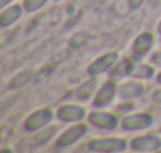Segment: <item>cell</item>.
<instances>
[{
	"mask_svg": "<svg viewBox=\"0 0 161 153\" xmlns=\"http://www.w3.org/2000/svg\"><path fill=\"white\" fill-rule=\"evenodd\" d=\"M126 147V142L122 139H100L92 140L89 144V148L93 151H120Z\"/></svg>",
	"mask_w": 161,
	"mask_h": 153,
	"instance_id": "cell-1",
	"label": "cell"
},
{
	"mask_svg": "<svg viewBox=\"0 0 161 153\" xmlns=\"http://www.w3.org/2000/svg\"><path fill=\"white\" fill-rule=\"evenodd\" d=\"M131 147L136 151H155L161 147V140L155 136H142L133 139Z\"/></svg>",
	"mask_w": 161,
	"mask_h": 153,
	"instance_id": "cell-2",
	"label": "cell"
},
{
	"mask_svg": "<svg viewBox=\"0 0 161 153\" xmlns=\"http://www.w3.org/2000/svg\"><path fill=\"white\" fill-rule=\"evenodd\" d=\"M51 118H52V112H51L49 109H41V111L32 114V115L25 120V129H29V131L38 129V128L44 126Z\"/></svg>",
	"mask_w": 161,
	"mask_h": 153,
	"instance_id": "cell-3",
	"label": "cell"
},
{
	"mask_svg": "<svg viewBox=\"0 0 161 153\" xmlns=\"http://www.w3.org/2000/svg\"><path fill=\"white\" fill-rule=\"evenodd\" d=\"M152 125V117L147 114H137L131 117L123 118V128L125 129H142Z\"/></svg>",
	"mask_w": 161,
	"mask_h": 153,
	"instance_id": "cell-4",
	"label": "cell"
},
{
	"mask_svg": "<svg viewBox=\"0 0 161 153\" xmlns=\"http://www.w3.org/2000/svg\"><path fill=\"white\" fill-rule=\"evenodd\" d=\"M117 60V54L115 52H111V54H106V55H103L101 58H98V60H95L90 66H89V73L90 74H100V73H103V71H106V69H109L111 68V65L114 63Z\"/></svg>",
	"mask_w": 161,
	"mask_h": 153,
	"instance_id": "cell-5",
	"label": "cell"
},
{
	"mask_svg": "<svg viewBox=\"0 0 161 153\" xmlns=\"http://www.w3.org/2000/svg\"><path fill=\"white\" fill-rule=\"evenodd\" d=\"M86 133V126L84 125H76L74 128L68 129L66 133H63V136L57 140V147L62 148V147H66L69 144H73L74 140H77L79 137H82Z\"/></svg>",
	"mask_w": 161,
	"mask_h": 153,
	"instance_id": "cell-6",
	"label": "cell"
},
{
	"mask_svg": "<svg viewBox=\"0 0 161 153\" xmlns=\"http://www.w3.org/2000/svg\"><path fill=\"white\" fill-rule=\"evenodd\" d=\"M90 122L98 126V128H104V129H112L117 125V120L114 115L106 114V112H93L90 114Z\"/></svg>",
	"mask_w": 161,
	"mask_h": 153,
	"instance_id": "cell-7",
	"label": "cell"
},
{
	"mask_svg": "<svg viewBox=\"0 0 161 153\" xmlns=\"http://www.w3.org/2000/svg\"><path fill=\"white\" fill-rule=\"evenodd\" d=\"M58 117L65 122L80 120L84 117V109L79 107V106H62L58 109Z\"/></svg>",
	"mask_w": 161,
	"mask_h": 153,
	"instance_id": "cell-8",
	"label": "cell"
},
{
	"mask_svg": "<svg viewBox=\"0 0 161 153\" xmlns=\"http://www.w3.org/2000/svg\"><path fill=\"white\" fill-rule=\"evenodd\" d=\"M152 43H153L152 35H150V33H142V35L136 40V43H134V54H136V58H141V55L145 54V52L150 49Z\"/></svg>",
	"mask_w": 161,
	"mask_h": 153,
	"instance_id": "cell-9",
	"label": "cell"
},
{
	"mask_svg": "<svg viewBox=\"0 0 161 153\" xmlns=\"http://www.w3.org/2000/svg\"><path fill=\"white\" fill-rule=\"evenodd\" d=\"M114 92H115L114 82H106L104 87L100 90V93H98V96H97V100H95V104H97V106H104V104H108V103L112 100Z\"/></svg>",
	"mask_w": 161,
	"mask_h": 153,
	"instance_id": "cell-10",
	"label": "cell"
},
{
	"mask_svg": "<svg viewBox=\"0 0 161 153\" xmlns=\"http://www.w3.org/2000/svg\"><path fill=\"white\" fill-rule=\"evenodd\" d=\"M19 16H21V8L19 7H11V8H8L7 11H3L2 14H0V25L7 27V25L13 24L16 19H19Z\"/></svg>",
	"mask_w": 161,
	"mask_h": 153,
	"instance_id": "cell-11",
	"label": "cell"
},
{
	"mask_svg": "<svg viewBox=\"0 0 161 153\" xmlns=\"http://www.w3.org/2000/svg\"><path fill=\"white\" fill-rule=\"evenodd\" d=\"M141 93H142V85H139L136 82H130V84H125L120 87V96H123V98H133Z\"/></svg>",
	"mask_w": 161,
	"mask_h": 153,
	"instance_id": "cell-12",
	"label": "cell"
},
{
	"mask_svg": "<svg viewBox=\"0 0 161 153\" xmlns=\"http://www.w3.org/2000/svg\"><path fill=\"white\" fill-rule=\"evenodd\" d=\"M95 89V81H89V82H86V84H82L77 90H76V96L79 98V100H86L90 93H92V90Z\"/></svg>",
	"mask_w": 161,
	"mask_h": 153,
	"instance_id": "cell-13",
	"label": "cell"
},
{
	"mask_svg": "<svg viewBox=\"0 0 161 153\" xmlns=\"http://www.w3.org/2000/svg\"><path fill=\"white\" fill-rule=\"evenodd\" d=\"M30 78H32V73H30V71H22V73H19L16 78L11 81V89H19V87H22L25 82L30 81Z\"/></svg>",
	"mask_w": 161,
	"mask_h": 153,
	"instance_id": "cell-14",
	"label": "cell"
},
{
	"mask_svg": "<svg viewBox=\"0 0 161 153\" xmlns=\"http://www.w3.org/2000/svg\"><path fill=\"white\" fill-rule=\"evenodd\" d=\"M130 69H131V62H130V60H123V62L112 71V78H122V76L131 73Z\"/></svg>",
	"mask_w": 161,
	"mask_h": 153,
	"instance_id": "cell-15",
	"label": "cell"
},
{
	"mask_svg": "<svg viewBox=\"0 0 161 153\" xmlns=\"http://www.w3.org/2000/svg\"><path fill=\"white\" fill-rule=\"evenodd\" d=\"M87 40H89V35H87L86 32H79V33H76V35L71 38V46H73V47H79V46L86 44Z\"/></svg>",
	"mask_w": 161,
	"mask_h": 153,
	"instance_id": "cell-16",
	"label": "cell"
},
{
	"mask_svg": "<svg viewBox=\"0 0 161 153\" xmlns=\"http://www.w3.org/2000/svg\"><path fill=\"white\" fill-rule=\"evenodd\" d=\"M134 78H139V79H144V78H150V76L153 74V69L150 68V66H139L137 68V71H133L131 73Z\"/></svg>",
	"mask_w": 161,
	"mask_h": 153,
	"instance_id": "cell-17",
	"label": "cell"
},
{
	"mask_svg": "<svg viewBox=\"0 0 161 153\" xmlns=\"http://www.w3.org/2000/svg\"><path fill=\"white\" fill-rule=\"evenodd\" d=\"M46 2H47V0H25L24 7H25L27 11H35V10L41 8Z\"/></svg>",
	"mask_w": 161,
	"mask_h": 153,
	"instance_id": "cell-18",
	"label": "cell"
},
{
	"mask_svg": "<svg viewBox=\"0 0 161 153\" xmlns=\"http://www.w3.org/2000/svg\"><path fill=\"white\" fill-rule=\"evenodd\" d=\"M54 131H55V128H49V129L43 131L40 136H36V137H35V142H36V144H41V142H44L46 139H49V137L54 134Z\"/></svg>",
	"mask_w": 161,
	"mask_h": 153,
	"instance_id": "cell-19",
	"label": "cell"
},
{
	"mask_svg": "<svg viewBox=\"0 0 161 153\" xmlns=\"http://www.w3.org/2000/svg\"><path fill=\"white\" fill-rule=\"evenodd\" d=\"M142 2H144V0H130V8H131V10H136Z\"/></svg>",
	"mask_w": 161,
	"mask_h": 153,
	"instance_id": "cell-20",
	"label": "cell"
},
{
	"mask_svg": "<svg viewBox=\"0 0 161 153\" xmlns=\"http://www.w3.org/2000/svg\"><path fill=\"white\" fill-rule=\"evenodd\" d=\"M153 100H155L156 103H161V90H156V92L153 93Z\"/></svg>",
	"mask_w": 161,
	"mask_h": 153,
	"instance_id": "cell-21",
	"label": "cell"
},
{
	"mask_svg": "<svg viewBox=\"0 0 161 153\" xmlns=\"http://www.w3.org/2000/svg\"><path fill=\"white\" fill-rule=\"evenodd\" d=\"M152 60H153L156 65H161V54H155V55L152 57Z\"/></svg>",
	"mask_w": 161,
	"mask_h": 153,
	"instance_id": "cell-22",
	"label": "cell"
},
{
	"mask_svg": "<svg viewBox=\"0 0 161 153\" xmlns=\"http://www.w3.org/2000/svg\"><path fill=\"white\" fill-rule=\"evenodd\" d=\"M8 2H10V0H0V7H5Z\"/></svg>",
	"mask_w": 161,
	"mask_h": 153,
	"instance_id": "cell-23",
	"label": "cell"
},
{
	"mask_svg": "<svg viewBox=\"0 0 161 153\" xmlns=\"http://www.w3.org/2000/svg\"><path fill=\"white\" fill-rule=\"evenodd\" d=\"M158 82H159V84H161V74H159V76H158Z\"/></svg>",
	"mask_w": 161,
	"mask_h": 153,
	"instance_id": "cell-24",
	"label": "cell"
},
{
	"mask_svg": "<svg viewBox=\"0 0 161 153\" xmlns=\"http://www.w3.org/2000/svg\"><path fill=\"white\" fill-rule=\"evenodd\" d=\"M159 33H161V24H159Z\"/></svg>",
	"mask_w": 161,
	"mask_h": 153,
	"instance_id": "cell-25",
	"label": "cell"
}]
</instances>
